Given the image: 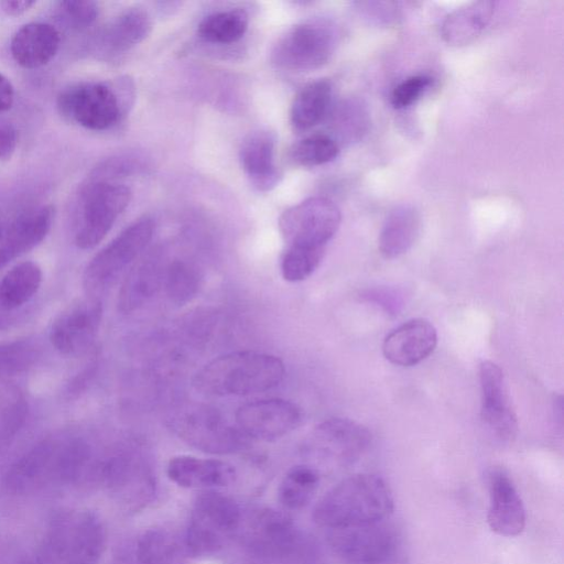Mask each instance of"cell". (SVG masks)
Instances as JSON below:
<instances>
[{
	"instance_id": "cell-1",
	"label": "cell",
	"mask_w": 564,
	"mask_h": 564,
	"mask_svg": "<svg viewBox=\"0 0 564 564\" xmlns=\"http://www.w3.org/2000/svg\"><path fill=\"white\" fill-rule=\"evenodd\" d=\"M90 460L89 446L78 438H46L34 445L7 470L2 491L20 497L52 485L82 480Z\"/></svg>"
},
{
	"instance_id": "cell-2",
	"label": "cell",
	"mask_w": 564,
	"mask_h": 564,
	"mask_svg": "<svg viewBox=\"0 0 564 564\" xmlns=\"http://www.w3.org/2000/svg\"><path fill=\"white\" fill-rule=\"evenodd\" d=\"M285 373L283 361L253 350L229 352L204 365L193 378V387L212 397L250 395L280 384Z\"/></svg>"
},
{
	"instance_id": "cell-3",
	"label": "cell",
	"mask_w": 564,
	"mask_h": 564,
	"mask_svg": "<svg viewBox=\"0 0 564 564\" xmlns=\"http://www.w3.org/2000/svg\"><path fill=\"white\" fill-rule=\"evenodd\" d=\"M393 507L392 492L383 478L356 474L339 481L319 499L313 520L332 530L388 519Z\"/></svg>"
},
{
	"instance_id": "cell-4",
	"label": "cell",
	"mask_w": 564,
	"mask_h": 564,
	"mask_svg": "<svg viewBox=\"0 0 564 564\" xmlns=\"http://www.w3.org/2000/svg\"><path fill=\"white\" fill-rule=\"evenodd\" d=\"M106 533L90 511L56 516L35 555L40 564H98L105 550Z\"/></svg>"
},
{
	"instance_id": "cell-5",
	"label": "cell",
	"mask_w": 564,
	"mask_h": 564,
	"mask_svg": "<svg viewBox=\"0 0 564 564\" xmlns=\"http://www.w3.org/2000/svg\"><path fill=\"white\" fill-rule=\"evenodd\" d=\"M131 86L127 79L118 84L80 83L65 88L57 98L61 115L94 131L107 130L119 122L130 102Z\"/></svg>"
},
{
	"instance_id": "cell-6",
	"label": "cell",
	"mask_w": 564,
	"mask_h": 564,
	"mask_svg": "<svg viewBox=\"0 0 564 564\" xmlns=\"http://www.w3.org/2000/svg\"><path fill=\"white\" fill-rule=\"evenodd\" d=\"M167 425L183 442L209 454L237 453L250 441L217 409L205 404H189L175 410Z\"/></svg>"
},
{
	"instance_id": "cell-7",
	"label": "cell",
	"mask_w": 564,
	"mask_h": 564,
	"mask_svg": "<svg viewBox=\"0 0 564 564\" xmlns=\"http://www.w3.org/2000/svg\"><path fill=\"white\" fill-rule=\"evenodd\" d=\"M128 186L108 178L90 181L77 203L75 243L80 249L96 247L109 232L120 214L129 205Z\"/></svg>"
},
{
	"instance_id": "cell-8",
	"label": "cell",
	"mask_w": 564,
	"mask_h": 564,
	"mask_svg": "<svg viewBox=\"0 0 564 564\" xmlns=\"http://www.w3.org/2000/svg\"><path fill=\"white\" fill-rule=\"evenodd\" d=\"M153 232V219L140 218L96 253L83 275L84 288L89 296L97 297L113 285L141 256Z\"/></svg>"
},
{
	"instance_id": "cell-9",
	"label": "cell",
	"mask_w": 564,
	"mask_h": 564,
	"mask_svg": "<svg viewBox=\"0 0 564 564\" xmlns=\"http://www.w3.org/2000/svg\"><path fill=\"white\" fill-rule=\"evenodd\" d=\"M336 45L335 26L324 19H310L279 37L271 51V61L285 70H314L330 59Z\"/></svg>"
},
{
	"instance_id": "cell-10",
	"label": "cell",
	"mask_w": 564,
	"mask_h": 564,
	"mask_svg": "<svg viewBox=\"0 0 564 564\" xmlns=\"http://www.w3.org/2000/svg\"><path fill=\"white\" fill-rule=\"evenodd\" d=\"M240 520V509L231 498L216 491L199 495L183 539L188 556L208 555L220 550L238 529Z\"/></svg>"
},
{
	"instance_id": "cell-11",
	"label": "cell",
	"mask_w": 564,
	"mask_h": 564,
	"mask_svg": "<svg viewBox=\"0 0 564 564\" xmlns=\"http://www.w3.org/2000/svg\"><path fill=\"white\" fill-rule=\"evenodd\" d=\"M340 221L341 214L334 202L310 197L282 213L279 230L285 248L326 250Z\"/></svg>"
},
{
	"instance_id": "cell-12",
	"label": "cell",
	"mask_w": 564,
	"mask_h": 564,
	"mask_svg": "<svg viewBox=\"0 0 564 564\" xmlns=\"http://www.w3.org/2000/svg\"><path fill=\"white\" fill-rule=\"evenodd\" d=\"M388 519L327 530L334 552L350 564H388L399 540Z\"/></svg>"
},
{
	"instance_id": "cell-13",
	"label": "cell",
	"mask_w": 564,
	"mask_h": 564,
	"mask_svg": "<svg viewBox=\"0 0 564 564\" xmlns=\"http://www.w3.org/2000/svg\"><path fill=\"white\" fill-rule=\"evenodd\" d=\"M245 539L254 555L271 561L304 557L311 546L289 516L272 509L252 517Z\"/></svg>"
},
{
	"instance_id": "cell-14",
	"label": "cell",
	"mask_w": 564,
	"mask_h": 564,
	"mask_svg": "<svg viewBox=\"0 0 564 564\" xmlns=\"http://www.w3.org/2000/svg\"><path fill=\"white\" fill-rule=\"evenodd\" d=\"M302 419L297 404L279 398L245 403L235 413V424L249 440L267 442L290 434Z\"/></svg>"
},
{
	"instance_id": "cell-15",
	"label": "cell",
	"mask_w": 564,
	"mask_h": 564,
	"mask_svg": "<svg viewBox=\"0 0 564 564\" xmlns=\"http://www.w3.org/2000/svg\"><path fill=\"white\" fill-rule=\"evenodd\" d=\"M101 317L102 306L97 297L78 300L54 319L50 340L63 355H82L93 345Z\"/></svg>"
},
{
	"instance_id": "cell-16",
	"label": "cell",
	"mask_w": 564,
	"mask_h": 564,
	"mask_svg": "<svg viewBox=\"0 0 564 564\" xmlns=\"http://www.w3.org/2000/svg\"><path fill=\"white\" fill-rule=\"evenodd\" d=\"M371 443L369 430L349 419L332 417L321 422L312 435L313 449L339 466L354 464Z\"/></svg>"
},
{
	"instance_id": "cell-17",
	"label": "cell",
	"mask_w": 564,
	"mask_h": 564,
	"mask_svg": "<svg viewBox=\"0 0 564 564\" xmlns=\"http://www.w3.org/2000/svg\"><path fill=\"white\" fill-rule=\"evenodd\" d=\"M481 420L498 441H512L518 431L517 415L510 404L501 368L485 360L479 366Z\"/></svg>"
},
{
	"instance_id": "cell-18",
	"label": "cell",
	"mask_w": 564,
	"mask_h": 564,
	"mask_svg": "<svg viewBox=\"0 0 564 564\" xmlns=\"http://www.w3.org/2000/svg\"><path fill=\"white\" fill-rule=\"evenodd\" d=\"M486 478L489 496L487 522L490 530L506 538L519 535L524 530L527 514L512 479L500 467L490 468Z\"/></svg>"
},
{
	"instance_id": "cell-19",
	"label": "cell",
	"mask_w": 564,
	"mask_h": 564,
	"mask_svg": "<svg viewBox=\"0 0 564 564\" xmlns=\"http://www.w3.org/2000/svg\"><path fill=\"white\" fill-rule=\"evenodd\" d=\"M437 345V332L425 318L410 319L384 338L382 352L393 365L411 367L426 359Z\"/></svg>"
},
{
	"instance_id": "cell-20",
	"label": "cell",
	"mask_w": 564,
	"mask_h": 564,
	"mask_svg": "<svg viewBox=\"0 0 564 564\" xmlns=\"http://www.w3.org/2000/svg\"><path fill=\"white\" fill-rule=\"evenodd\" d=\"M167 477L184 488H218L231 485L236 469L227 462L180 455L171 458L166 467Z\"/></svg>"
},
{
	"instance_id": "cell-21",
	"label": "cell",
	"mask_w": 564,
	"mask_h": 564,
	"mask_svg": "<svg viewBox=\"0 0 564 564\" xmlns=\"http://www.w3.org/2000/svg\"><path fill=\"white\" fill-rule=\"evenodd\" d=\"M275 137L267 130L249 133L239 150L241 167L258 191L274 188L281 178L275 164Z\"/></svg>"
},
{
	"instance_id": "cell-22",
	"label": "cell",
	"mask_w": 564,
	"mask_h": 564,
	"mask_svg": "<svg viewBox=\"0 0 564 564\" xmlns=\"http://www.w3.org/2000/svg\"><path fill=\"white\" fill-rule=\"evenodd\" d=\"M53 219L54 208L51 205L21 214L0 242V269L42 242L51 229Z\"/></svg>"
},
{
	"instance_id": "cell-23",
	"label": "cell",
	"mask_w": 564,
	"mask_h": 564,
	"mask_svg": "<svg viewBox=\"0 0 564 564\" xmlns=\"http://www.w3.org/2000/svg\"><path fill=\"white\" fill-rule=\"evenodd\" d=\"M165 265L154 252L135 261L120 288L118 308L129 314L144 306L163 286Z\"/></svg>"
},
{
	"instance_id": "cell-24",
	"label": "cell",
	"mask_w": 564,
	"mask_h": 564,
	"mask_svg": "<svg viewBox=\"0 0 564 564\" xmlns=\"http://www.w3.org/2000/svg\"><path fill=\"white\" fill-rule=\"evenodd\" d=\"M151 30L149 13L141 8H129L102 29L96 40V47L102 56L115 57L143 42Z\"/></svg>"
},
{
	"instance_id": "cell-25",
	"label": "cell",
	"mask_w": 564,
	"mask_h": 564,
	"mask_svg": "<svg viewBox=\"0 0 564 564\" xmlns=\"http://www.w3.org/2000/svg\"><path fill=\"white\" fill-rule=\"evenodd\" d=\"M59 32L50 23L30 22L13 35L10 51L20 66L34 69L46 65L57 53Z\"/></svg>"
},
{
	"instance_id": "cell-26",
	"label": "cell",
	"mask_w": 564,
	"mask_h": 564,
	"mask_svg": "<svg viewBox=\"0 0 564 564\" xmlns=\"http://www.w3.org/2000/svg\"><path fill=\"white\" fill-rule=\"evenodd\" d=\"M494 11L492 1H475L457 8L442 22V37L455 46L469 44L486 29Z\"/></svg>"
},
{
	"instance_id": "cell-27",
	"label": "cell",
	"mask_w": 564,
	"mask_h": 564,
	"mask_svg": "<svg viewBox=\"0 0 564 564\" xmlns=\"http://www.w3.org/2000/svg\"><path fill=\"white\" fill-rule=\"evenodd\" d=\"M420 231V215L409 204L395 206L387 216L379 235V250L384 258L393 259L405 253Z\"/></svg>"
},
{
	"instance_id": "cell-28",
	"label": "cell",
	"mask_w": 564,
	"mask_h": 564,
	"mask_svg": "<svg viewBox=\"0 0 564 564\" xmlns=\"http://www.w3.org/2000/svg\"><path fill=\"white\" fill-rule=\"evenodd\" d=\"M332 101V85L319 79L305 85L294 97L290 119L297 131H305L319 123L327 115Z\"/></svg>"
},
{
	"instance_id": "cell-29",
	"label": "cell",
	"mask_w": 564,
	"mask_h": 564,
	"mask_svg": "<svg viewBox=\"0 0 564 564\" xmlns=\"http://www.w3.org/2000/svg\"><path fill=\"white\" fill-rule=\"evenodd\" d=\"M42 283V270L33 261L13 265L0 280V307L7 311L29 302Z\"/></svg>"
},
{
	"instance_id": "cell-30",
	"label": "cell",
	"mask_w": 564,
	"mask_h": 564,
	"mask_svg": "<svg viewBox=\"0 0 564 564\" xmlns=\"http://www.w3.org/2000/svg\"><path fill=\"white\" fill-rule=\"evenodd\" d=\"M138 564H184L188 553L184 541L163 529L145 531L135 550Z\"/></svg>"
},
{
	"instance_id": "cell-31",
	"label": "cell",
	"mask_w": 564,
	"mask_h": 564,
	"mask_svg": "<svg viewBox=\"0 0 564 564\" xmlns=\"http://www.w3.org/2000/svg\"><path fill=\"white\" fill-rule=\"evenodd\" d=\"M249 25L248 13L242 9L217 11L198 24L199 36L209 43L231 44L239 41Z\"/></svg>"
},
{
	"instance_id": "cell-32",
	"label": "cell",
	"mask_w": 564,
	"mask_h": 564,
	"mask_svg": "<svg viewBox=\"0 0 564 564\" xmlns=\"http://www.w3.org/2000/svg\"><path fill=\"white\" fill-rule=\"evenodd\" d=\"M319 484L318 471L308 465L292 467L279 487V500L290 510L305 507L313 498Z\"/></svg>"
},
{
	"instance_id": "cell-33",
	"label": "cell",
	"mask_w": 564,
	"mask_h": 564,
	"mask_svg": "<svg viewBox=\"0 0 564 564\" xmlns=\"http://www.w3.org/2000/svg\"><path fill=\"white\" fill-rule=\"evenodd\" d=\"M202 275L194 264L174 260L165 265L162 288L171 302L184 305L196 296Z\"/></svg>"
},
{
	"instance_id": "cell-34",
	"label": "cell",
	"mask_w": 564,
	"mask_h": 564,
	"mask_svg": "<svg viewBox=\"0 0 564 564\" xmlns=\"http://www.w3.org/2000/svg\"><path fill=\"white\" fill-rule=\"evenodd\" d=\"M338 142L329 134L313 133L296 142L290 150L291 160L301 166H318L337 158Z\"/></svg>"
},
{
	"instance_id": "cell-35",
	"label": "cell",
	"mask_w": 564,
	"mask_h": 564,
	"mask_svg": "<svg viewBox=\"0 0 564 564\" xmlns=\"http://www.w3.org/2000/svg\"><path fill=\"white\" fill-rule=\"evenodd\" d=\"M28 403L14 387L0 389V447L8 445L23 426Z\"/></svg>"
},
{
	"instance_id": "cell-36",
	"label": "cell",
	"mask_w": 564,
	"mask_h": 564,
	"mask_svg": "<svg viewBox=\"0 0 564 564\" xmlns=\"http://www.w3.org/2000/svg\"><path fill=\"white\" fill-rule=\"evenodd\" d=\"M40 356L31 339H17L0 344V379L20 375L31 368Z\"/></svg>"
},
{
	"instance_id": "cell-37",
	"label": "cell",
	"mask_w": 564,
	"mask_h": 564,
	"mask_svg": "<svg viewBox=\"0 0 564 564\" xmlns=\"http://www.w3.org/2000/svg\"><path fill=\"white\" fill-rule=\"evenodd\" d=\"M325 250L285 248L280 270L288 282H300L307 279L321 264Z\"/></svg>"
},
{
	"instance_id": "cell-38",
	"label": "cell",
	"mask_w": 564,
	"mask_h": 564,
	"mask_svg": "<svg viewBox=\"0 0 564 564\" xmlns=\"http://www.w3.org/2000/svg\"><path fill=\"white\" fill-rule=\"evenodd\" d=\"M334 124L344 139L348 141L359 140L369 127L366 106L358 100L340 104L334 115Z\"/></svg>"
},
{
	"instance_id": "cell-39",
	"label": "cell",
	"mask_w": 564,
	"mask_h": 564,
	"mask_svg": "<svg viewBox=\"0 0 564 564\" xmlns=\"http://www.w3.org/2000/svg\"><path fill=\"white\" fill-rule=\"evenodd\" d=\"M58 9L66 22L77 30L89 28L99 13L98 4L95 1H61Z\"/></svg>"
},
{
	"instance_id": "cell-40",
	"label": "cell",
	"mask_w": 564,
	"mask_h": 564,
	"mask_svg": "<svg viewBox=\"0 0 564 564\" xmlns=\"http://www.w3.org/2000/svg\"><path fill=\"white\" fill-rule=\"evenodd\" d=\"M431 85V77L414 75L394 87L391 104L395 109H403L415 102Z\"/></svg>"
},
{
	"instance_id": "cell-41",
	"label": "cell",
	"mask_w": 564,
	"mask_h": 564,
	"mask_svg": "<svg viewBox=\"0 0 564 564\" xmlns=\"http://www.w3.org/2000/svg\"><path fill=\"white\" fill-rule=\"evenodd\" d=\"M18 144V132L10 122H0V161L8 160Z\"/></svg>"
},
{
	"instance_id": "cell-42",
	"label": "cell",
	"mask_w": 564,
	"mask_h": 564,
	"mask_svg": "<svg viewBox=\"0 0 564 564\" xmlns=\"http://www.w3.org/2000/svg\"><path fill=\"white\" fill-rule=\"evenodd\" d=\"M14 101V89L11 82L0 73V113L8 111Z\"/></svg>"
},
{
	"instance_id": "cell-43",
	"label": "cell",
	"mask_w": 564,
	"mask_h": 564,
	"mask_svg": "<svg viewBox=\"0 0 564 564\" xmlns=\"http://www.w3.org/2000/svg\"><path fill=\"white\" fill-rule=\"evenodd\" d=\"M35 1L29 0H2L0 1V9L7 15L17 17L26 12Z\"/></svg>"
},
{
	"instance_id": "cell-44",
	"label": "cell",
	"mask_w": 564,
	"mask_h": 564,
	"mask_svg": "<svg viewBox=\"0 0 564 564\" xmlns=\"http://www.w3.org/2000/svg\"><path fill=\"white\" fill-rule=\"evenodd\" d=\"M13 564H40V562H39L35 553H34L33 555L26 556V557L15 562V563H13Z\"/></svg>"
}]
</instances>
